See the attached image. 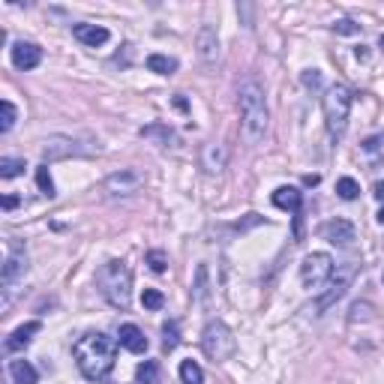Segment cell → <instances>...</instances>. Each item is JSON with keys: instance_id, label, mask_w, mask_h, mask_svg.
Masks as SVG:
<instances>
[{"instance_id": "33", "label": "cell", "mask_w": 384, "mask_h": 384, "mask_svg": "<svg viewBox=\"0 0 384 384\" xmlns=\"http://www.w3.org/2000/svg\"><path fill=\"white\" fill-rule=\"evenodd\" d=\"M141 135H147V138H154V135H163V138H175L171 135V129H165V126H147V129H141Z\"/></svg>"}, {"instance_id": "27", "label": "cell", "mask_w": 384, "mask_h": 384, "mask_svg": "<svg viewBox=\"0 0 384 384\" xmlns=\"http://www.w3.org/2000/svg\"><path fill=\"white\" fill-rule=\"evenodd\" d=\"M36 186L43 189V195H48V198L54 195V180H52V175H48V165L36 168Z\"/></svg>"}, {"instance_id": "16", "label": "cell", "mask_w": 384, "mask_h": 384, "mask_svg": "<svg viewBox=\"0 0 384 384\" xmlns=\"http://www.w3.org/2000/svg\"><path fill=\"white\" fill-rule=\"evenodd\" d=\"M120 346L133 355H141V351H147V337L135 325H124L120 327Z\"/></svg>"}, {"instance_id": "29", "label": "cell", "mask_w": 384, "mask_h": 384, "mask_svg": "<svg viewBox=\"0 0 384 384\" xmlns=\"http://www.w3.org/2000/svg\"><path fill=\"white\" fill-rule=\"evenodd\" d=\"M177 342H180V337H177V321H168V325L163 327V346H165V351H175Z\"/></svg>"}, {"instance_id": "24", "label": "cell", "mask_w": 384, "mask_h": 384, "mask_svg": "<svg viewBox=\"0 0 384 384\" xmlns=\"http://www.w3.org/2000/svg\"><path fill=\"white\" fill-rule=\"evenodd\" d=\"M337 192H339V198H346V201H355L360 195V184L355 177H339L337 180Z\"/></svg>"}, {"instance_id": "39", "label": "cell", "mask_w": 384, "mask_h": 384, "mask_svg": "<svg viewBox=\"0 0 384 384\" xmlns=\"http://www.w3.org/2000/svg\"><path fill=\"white\" fill-rule=\"evenodd\" d=\"M175 105H177L180 111H186V99H184V96H175Z\"/></svg>"}, {"instance_id": "4", "label": "cell", "mask_w": 384, "mask_h": 384, "mask_svg": "<svg viewBox=\"0 0 384 384\" xmlns=\"http://www.w3.org/2000/svg\"><path fill=\"white\" fill-rule=\"evenodd\" d=\"M351 103H355V96H351V90L346 84H330L327 87V94H325V124H327V133H330L333 141L346 135Z\"/></svg>"}, {"instance_id": "32", "label": "cell", "mask_w": 384, "mask_h": 384, "mask_svg": "<svg viewBox=\"0 0 384 384\" xmlns=\"http://www.w3.org/2000/svg\"><path fill=\"white\" fill-rule=\"evenodd\" d=\"M369 312H372L369 303H355V307H351V321H357V318H372Z\"/></svg>"}, {"instance_id": "3", "label": "cell", "mask_w": 384, "mask_h": 384, "mask_svg": "<svg viewBox=\"0 0 384 384\" xmlns=\"http://www.w3.org/2000/svg\"><path fill=\"white\" fill-rule=\"evenodd\" d=\"M96 288L115 309H126L133 303V274L124 261L111 258L96 270Z\"/></svg>"}, {"instance_id": "1", "label": "cell", "mask_w": 384, "mask_h": 384, "mask_svg": "<svg viewBox=\"0 0 384 384\" xmlns=\"http://www.w3.org/2000/svg\"><path fill=\"white\" fill-rule=\"evenodd\" d=\"M117 360V342L105 333H87L75 342V363L87 381H103L115 369Z\"/></svg>"}, {"instance_id": "14", "label": "cell", "mask_w": 384, "mask_h": 384, "mask_svg": "<svg viewBox=\"0 0 384 384\" xmlns=\"http://www.w3.org/2000/svg\"><path fill=\"white\" fill-rule=\"evenodd\" d=\"M73 36L87 48H96V45L108 43V30L103 24H73Z\"/></svg>"}, {"instance_id": "20", "label": "cell", "mask_w": 384, "mask_h": 384, "mask_svg": "<svg viewBox=\"0 0 384 384\" xmlns=\"http://www.w3.org/2000/svg\"><path fill=\"white\" fill-rule=\"evenodd\" d=\"M147 69L150 73H159V75H171V73H177V60L168 57V54H150Z\"/></svg>"}, {"instance_id": "40", "label": "cell", "mask_w": 384, "mask_h": 384, "mask_svg": "<svg viewBox=\"0 0 384 384\" xmlns=\"http://www.w3.org/2000/svg\"><path fill=\"white\" fill-rule=\"evenodd\" d=\"M378 222H381V226H384V207L378 210Z\"/></svg>"}, {"instance_id": "34", "label": "cell", "mask_w": 384, "mask_h": 384, "mask_svg": "<svg viewBox=\"0 0 384 384\" xmlns=\"http://www.w3.org/2000/svg\"><path fill=\"white\" fill-rule=\"evenodd\" d=\"M321 82V75L316 73V69H309V73H303V84H309V87H316Z\"/></svg>"}, {"instance_id": "19", "label": "cell", "mask_w": 384, "mask_h": 384, "mask_svg": "<svg viewBox=\"0 0 384 384\" xmlns=\"http://www.w3.org/2000/svg\"><path fill=\"white\" fill-rule=\"evenodd\" d=\"M9 376H13L15 384H36L39 381L36 369L30 367L27 360H13V363H9Z\"/></svg>"}, {"instance_id": "37", "label": "cell", "mask_w": 384, "mask_h": 384, "mask_svg": "<svg viewBox=\"0 0 384 384\" xmlns=\"http://www.w3.org/2000/svg\"><path fill=\"white\" fill-rule=\"evenodd\" d=\"M372 195H376L378 201H384V180H378V184H376V192H372Z\"/></svg>"}, {"instance_id": "26", "label": "cell", "mask_w": 384, "mask_h": 384, "mask_svg": "<svg viewBox=\"0 0 384 384\" xmlns=\"http://www.w3.org/2000/svg\"><path fill=\"white\" fill-rule=\"evenodd\" d=\"M15 117H18L15 105L9 103V99H3V103H0V133H9V129L15 126Z\"/></svg>"}, {"instance_id": "35", "label": "cell", "mask_w": 384, "mask_h": 384, "mask_svg": "<svg viewBox=\"0 0 384 384\" xmlns=\"http://www.w3.org/2000/svg\"><path fill=\"white\" fill-rule=\"evenodd\" d=\"M384 145V135H376V138H369V141H363V150H378Z\"/></svg>"}, {"instance_id": "23", "label": "cell", "mask_w": 384, "mask_h": 384, "mask_svg": "<svg viewBox=\"0 0 384 384\" xmlns=\"http://www.w3.org/2000/svg\"><path fill=\"white\" fill-rule=\"evenodd\" d=\"M24 171V159H13V156H3L0 159V177L3 180H13Z\"/></svg>"}, {"instance_id": "25", "label": "cell", "mask_w": 384, "mask_h": 384, "mask_svg": "<svg viewBox=\"0 0 384 384\" xmlns=\"http://www.w3.org/2000/svg\"><path fill=\"white\" fill-rule=\"evenodd\" d=\"M156 376H159L156 360H145V363H138V369H135L138 384H156Z\"/></svg>"}, {"instance_id": "9", "label": "cell", "mask_w": 384, "mask_h": 384, "mask_svg": "<svg viewBox=\"0 0 384 384\" xmlns=\"http://www.w3.org/2000/svg\"><path fill=\"white\" fill-rule=\"evenodd\" d=\"M94 147H82L75 138H69V135H52L45 141V147H43V159L45 163H54V159H69V156H84L90 154Z\"/></svg>"}, {"instance_id": "21", "label": "cell", "mask_w": 384, "mask_h": 384, "mask_svg": "<svg viewBox=\"0 0 384 384\" xmlns=\"http://www.w3.org/2000/svg\"><path fill=\"white\" fill-rule=\"evenodd\" d=\"M192 297L198 303H207L210 300V279H207V265H198L195 270V288H192Z\"/></svg>"}, {"instance_id": "30", "label": "cell", "mask_w": 384, "mask_h": 384, "mask_svg": "<svg viewBox=\"0 0 384 384\" xmlns=\"http://www.w3.org/2000/svg\"><path fill=\"white\" fill-rule=\"evenodd\" d=\"M147 265L154 274H163L165 265H168V258H165V252L163 249H154V252H147Z\"/></svg>"}, {"instance_id": "22", "label": "cell", "mask_w": 384, "mask_h": 384, "mask_svg": "<svg viewBox=\"0 0 384 384\" xmlns=\"http://www.w3.org/2000/svg\"><path fill=\"white\" fill-rule=\"evenodd\" d=\"M180 378H184V384H201L205 381V372H201L195 360H184L180 363Z\"/></svg>"}, {"instance_id": "5", "label": "cell", "mask_w": 384, "mask_h": 384, "mask_svg": "<svg viewBox=\"0 0 384 384\" xmlns=\"http://www.w3.org/2000/svg\"><path fill=\"white\" fill-rule=\"evenodd\" d=\"M201 348H205V355L210 360H226V357L235 355L237 342H235L231 330L222 325V321H210V325L205 327V333H201Z\"/></svg>"}, {"instance_id": "36", "label": "cell", "mask_w": 384, "mask_h": 384, "mask_svg": "<svg viewBox=\"0 0 384 384\" xmlns=\"http://www.w3.org/2000/svg\"><path fill=\"white\" fill-rule=\"evenodd\" d=\"M15 205H18V198H15V195H6V198H3V210H13Z\"/></svg>"}, {"instance_id": "17", "label": "cell", "mask_w": 384, "mask_h": 384, "mask_svg": "<svg viewBox=\"0 0 384 384\" xmlns=\"http://www.w3.org/2000/svg\"><path fill=\"white\" fill-rule=\"evenodd\" d=\"M274 205L279 210H291V214H300V205H303V195H300V189L295 186H279L274 192Z\"/></svg>"}, {"instance_id": "41", "label": "cell", "mask_w": 384, "mask_h": 384, "mask_svg": "<svg viewBox=\"0 0 384 384\" xmlns=\"http://www.w3.org/2000/svg\"><path fill=\"white\" fill-rule=\"evenodd\" d=\"M378 45H381V48H384V34H381V36H378Z\"/></svg>"}, {"instance_id": "31", "label": "cell", "mask_w": 384, "mask_h": 384, "mask_svg": "<svg viewBox=\"0 0 384 384\" xmlns=\"http://www.w3.org/2000/svg\"><path fill=\"white\" fill-rule=\"evenodd\" d=\"M333 30H337V34H346V36H348V34H357L360 27H357L355 22H351V18H339V22L333 24Z\"/></svg>"}, {"instance_id": "38", "label": "cell", "mask_w": 384, "mask_h": 384, "mask_svg": "<svg viewBox=\"0 0 384 384\" xmlns=\"http://www.w3.org/2000/svg\"><path fill=\"white\" fill-rule=\"evenodd\" d=\"M303 184H307V186H316V184H318V175H307V177H303Z\"/></svg>"}, {"instance_id": "2", "label": "cell", "mask_w": 384, "mask_h": 384, "mask_svg": "<svg viewBox=\"0 0 384 384\" xmlns=\"http://www.w3.org/2000/svg\"><path fill=\"white\" fill-rule=\"evenodd\" d=\"M240 103V133H244L246 145H258L267 133V103H265V90L256 82L240 84L237 94Z\"/></svg>"}, {"instance_id": "15", "label": "cell", "mask_w": 384, "mask_h": 384, "mask_svg": "<svg viewBox=\"0 0 384 384\" xmlns=\"http://www.w3.org/2000/svg\"><path fill=\"white\" fill-rule=\"evenodd\" d=\"M39 60H43V48L34 45V43H15L13 45V64L18 69H34L39 66Z\"/></svg>"}, {"instance_id": "6", "label": "cell", "mask_w": 384, "mask_h": 384, "mask_svg": "<svg viewBox=\"0 0 384 384\" xmlns=\"http://www.w3.org/2000/svg\"><path fill=\"white\" fill-rule=\"evenodd\" d=\"M333 270H337V265H333V258L327 252H309L300 265V279L309 291H318L325 282H330Z\"/></svg>"}, {"instance_id": "28", "label": "cell", "mask_w": 384, "mask_h": 384, "mask_svg": "<svg viewBox=\"0 0 384 384\" xmlns=\"http://www.w3.org/2000/svg\"><path fill=\"white\" fill-rule=\"evenodd\" d=\"M141 303H145L147 309H163V303H165V297H163V291H156V288H145V295H141Z\"/></svg>"}, {"instance_id": "18", "label": "cell", "mask_w": 384, "mask_h": 384, "mask_svg": "<svg viewBox=\"0 0 384 384\" xmlns=\"http://www.w3.org/2000/svg\"><path fill=\"white\" fill-rule=\"evenodd\" d=\"M201 159H205V168L214 175V171H222L226 168V159H228V150L222 145H207L205 154H201Z\"/></svg>"}, {"instance_id": "12", "label": "cell", "mask_w": 384, "mask_h": 384, "mask_svg": "<svg viewBox=\"0 0 384 384\" xmlns=\"http://www.w3.org/2000/svg\"><path fill=\"white\" fill-rule=\"evenodd\" d=\"M39 330H43V325H39V321H27V325L15 327L13 333H9L6 342H3V348L9 351V355H13V351H22V348H27V346H30V339H34Z\"/></svg>"}, {"instance_id": "7", "label": "cell", "mask_w": 384, "mask_h": 384, "mask_svg": "<svg viewBox=\"0 0 384 384\" xmlns=\"http://www.w3.org/2000/svg\"><path fill=\"white\" fill-rule=\"evenodd\" d=\"M141 186H145V171H138V168H120V171H115V175L105 177L103 192H105L108 198H129V195H135Z\"/></svg>"}, {"instance_id": "11", "label": "cell", "mask_w": 384, "mask_h": 384, "mask_svg": "<svg viewBox=\"0 0 384 384\" xmlns=\"http://www.w3.org/2000/svg\"><path fill=\"white\" fill-rule=\"evenodd\" d=\"M198 57H201V64L205 66H214L219 60V36L210 24H205L198 30Z\"/></svg>"}, {"instance_id": "13", "label": "cell", "mask_w": 384, "mask_h": 384, "mask_svg": "<svg viewBox=\"0 0 384 384\" xmlns=\"http://www.w3.org/2000/svg\"><path fill=\"white\" fill-rule=\"evenodd\" d=\"M24 270H27V256L18 246H13V249H9V256H6V261H3V288L9 291V286H13Z\"/></svg>"}, {"instance_id": "10", "label": "cell", "mask_w": 384, "mask_h": 384, "mask_svg": "<svg viewBox=\"0 0 384 384\" xmlns=\"http://www.w3.org/2000/svg\"><path fill=\"white\" fill-rule=\"evenodd\" d=\"M318 235L333 246H351L355 244V226L348 219H327L325 226L318 228Z\"/></svg>"}, {"instance_id": "8", "label": "cell", "mask_w": 384, "mask_h": 384, "mask_svg": "<svg viewBox=\"0 0 384 384\" xmlns=\"http://www.w3.org/2000/svg\"><path fill=\"white\" fill-rule=\"evenodd\" d=\"M355 261H346V265H339L337 270H333V276H330V288L325 291V295L318 297V303H316V309L318 312H325V309H330L333 303H337L342 295L348 291V286H351V279H355Z\"/></svg>"}]
</instances>
